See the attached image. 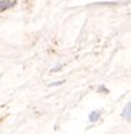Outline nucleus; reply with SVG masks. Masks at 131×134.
Returning <instances> with one entry per match:
<instances>
[{
    "label": "nucleus",
    "mask_w": 131,
    "mask_h": 134,
    "mask_svg": "<svg viewBox=\"0 0 131 134\" xmlns=\"http://www.w3.org/2000/svg\"><path fill=\"white\" fill-rule=\"evenodd\" d=\"M121 116H122L123 118H126V120H131V101L123 108Z\"/></svg>",
    "instance_id": "obj_1"
},
{
    "label": "nucleus",
    "mask_w": 131,
    "mask_h": 134,
    "mask_svg": "<svg viewBox=\"0 0 131 134\" xmlns=\"http://www.w3.org/2000/svg\"><path fill=\"white\" fill-rule=\"evenodd\" d=\"M101 117V110H93L90 114H89V121L90 122H96L98 121Z\"/></svg>",
    "instance_id": "obj_2"
},
{
    "label": "nucleus",
    "mask_w": 131,
    "mask_h": 134,
    "mask_svg": "<svg viewBox=\"0 0 131 134\" xmlns=\"http://www.w3.org/2000/svg\"><path fill=\"white\" fill-rule=\"evenodd\" d=\"M16 4V2H0V11H4L7 8H11Z\"/></svg>",
    "instance_id": "obj_3"
}]
</instances>
